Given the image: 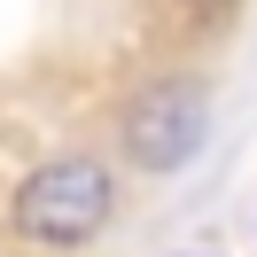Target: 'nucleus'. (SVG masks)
I'll return each mask as SVG.
<instances>
[{
	"instance_id": "nucleus-1",
	"label": "nucleus",
	"mask_w": 257,
	"mask_h": 257,
	"mask_svg": "<svg viewBox=\"0 0 257 257\" xmlns=\"http://www.w3.org/2000/svg\"><path fill=\"white\" fill-rule=\"evenodd\" d=\"M109 203H117V187H109V172H101L94 156H55V164H39V172H24V187H16V234L24 241H39V249H78L86 234H101L109 226Z\"/></svg>"
},
{
	"instance_id": "nucleus-2",
	"label": "nucleus",
	"mask_w": 257,
	"mask_h": 257,
	"mask_svg": "<svg viewBox=\"0 0 257 257\" xmlns=\"http://www.w3.org/2000/svg\"><path fill=\"white\" fill-rule=\"evenodd\" d=\"M117 141H125V156L141 164V172H179V164H195V148L210 141V101L195 78H148L141 94L125 101V117H117Z\"/></svg>"
}]
</instances>
